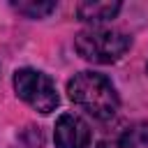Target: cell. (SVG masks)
I'll return each mask as SVG.
<instances>
[{"label":"cell","instance_id":"6da1fadb","mask_svg":"<svg viewBox=\"0 0 148 148\" xmlns=\"http://www.w3.org/2000/svg\"><path fill=\"white\" fill-rule=\"evenodd\" d=\"M69 99L97 120H111L118 113L120 97L109 76L99 72H79L67 81Z\"/></svg>","mask_w":148,"mask_h":148},{"label":"cell","instance_id":"7a4b0ae2","mask_svg":"<svg viewBox=\"0 0 148 148\" xmlns=\"http://www.w3.org/2000/svg\"><path fill=\"white\" fill-rule=\"evenodd\" d=\"M130 46H132V37L113 28H88L74 37L76 53L83 60L97 65L118 62L130 51Z\"/></svg>","mask_w":148,"mask_h":148},{"label":"cell","instance_id":"3957f363","mask_svg":"<svg viewBox=\"0 0 148 148\" xmlns=\"http://www.w3.org/2000/svg\"><path fill=\"white\" fill-rule=\"evenodd\" d=\"M14 90L25 104H30L39 113L56 111V106L60 102L53 79L32 67H21L14 72Z\"/></svg>","mask_w":148,"mask_h":148},{"label":"cell","instance_id":"277c9868","mask_svg":"<svg viewBox=\"0 0 148 148\" xmlns=\"http://www.w3.org/2000/svg\"><path fill=\"white\" fill-rule=\"evenodd\" d=\"M56 148H88L92 141L88 123L76 113H62L56 120Z\"/></svg>","mask_w":148,"mask_h":148},{"label":"cell","instance_id":"5b68a950","mask_svg":"<svg viewBox=\"0 0 148 148\" xmlns=\"http://www.w3.org/2000/svg\"><path fill=\"white\" fill-rule=\"evenodd\" d=\"M120 12V2H79L76 5V16L86 23H92L95 28H99V23L111 21L116 14Z\"/></svg>","mask_w":148,"mask_h":148},{"label":"cell","instance_id":"8992f818","mask_svg":"<svg viewBox=\"0 0 148 148\" xmlns=\"http://www.w3.org/2000/svg\"><path fill=\"white\" fill-rule=\"evenodd\" d=\"M118 148H148V120L130 125L120 134Z\"/></svg>","mask_w":148,"mask_h":148},{"label":"cell","instance_id":"52a82bcc","mask_svg":"<svg viewBox=\"0 0 148 148\" xmlns=\"http://www.w3.org/2000/svg\"><path fill=\"white\" fill-rule=\"evenodd\" d=\"M12 9H16L18 14L28 18H44L56 9V2L53 0H18V2H12Z\"/></svg>","mask_w":148,"mask_h":148},{"label":"cell","instance_id":"ba28073f","mask_svg":"<svg viewBox=\"0 0 148 148\" xmlns=\"http://www.w3.org/2000/svg\"><path fill=\"white\" fill-rule=\"evenodd\" d=\"M97 148H109V143H97Z\"/></svg>","mask_w":148,"mask_h":148},{"label":"cell","instance_id":"9c48e42d","mask_svg":"<svg viewBox=\"0 0 148 148\" xmlns=\"http://www.w3.org/2000/svg\"><path fill=\"white\" fill-rule=\"evenodd\" d=\"M146 72H148V65H146Z\"/></svg>","mask_w":148,"mask_h":148}]
</instances>
